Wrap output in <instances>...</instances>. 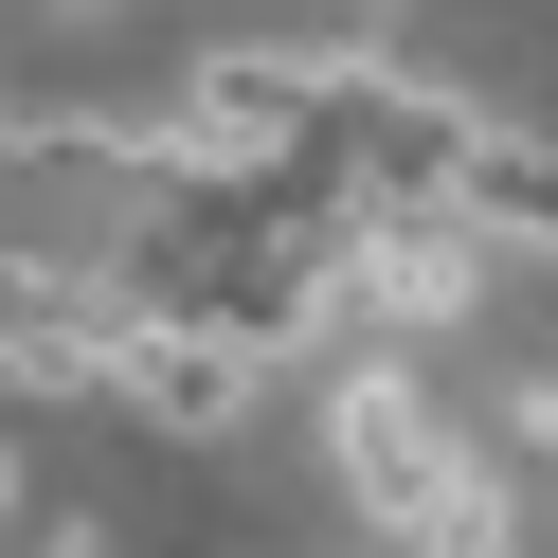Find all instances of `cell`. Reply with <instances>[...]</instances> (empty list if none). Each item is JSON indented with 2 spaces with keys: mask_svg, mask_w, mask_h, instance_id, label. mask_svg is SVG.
Returning a JSON list of instances; mask_svg holds the SVG:
<instances>
[{
  "mask_svg": "<svg viewBox=\"0 0 558 558\" xmlns=\"http://www.w3.org/2000/svg\"><path fill=\"white\" fill-rule=\"evenodd\" d=\"M325 469H342V505H361L378 541H414V522L450 505V469H469V433L433 414V378H414L397 342H342L325 361Z\"/></svg>",
  "mask_w": 558,
  "mask_h": 558,
  "instance_id": "cell-1",
  "label": "cell"
},
{
  "mask_svg": "<svg viewBox=\"0 0 558 558\" xmlns=\"http://www.w3.org/2000/svg\"><path fill=\"white\" fill-rule=\"evenodd\" d=\"M325 270H342V325H361V342H433V325L486 306V234L450 217V198H342Z\"/></svg>",
  "mask_w": 558,
  "mask_h": 558,
  "instance_id": "cell-2",
  "label": "cell"
},
{
  "mask_svg": "<svg viewBox=\"0 0 558 558\" xmlns=\"http://www.w3.org/2000/svg\"><path fill=\"white\" fill-rule=\"evenodd\" d=\"M90 397H109V414H145L162 450H217L234 414L270 397V378L234 361V342H198V325H162V306H126V289H109V325H90Z\"/></svg>",
  "mask_w": 558,
  "mask_h": 558,
  "instance_id": "cell-3",
  "label": "cell"
},
{
  "mask_svg": "<svg viewBox=\"0 0 558 558\" xmlns=\"http://www.w3.org/2000/svg\"><path fill=\"white\" fill-rule=\"evenodd\" d=\"M90 325H109V289H90V270L0 253V378H37V397H90Z\"/></svg>",
  "mask_w": 558,
  "mask_h": 558,
  "instance_id": "cell-4",
  "label": "cell"
},
{
  "mask_svg": "<svg viewBox=\"0 0 558 558\" xmlns=\"http://www.w3.org/2000/svg\"><path fill=\"white\" fill-rule=\"evenodd\" d=\"M450 217H469L486 253H558V126H469Z\"/></svg>",
  "mask_w": 558,
  "mask_h": 558,
  "instance_id": "cell-5",
  "label": "cell"
},
{
  "mask_svg": "<svg viewBox=\"0 0 558 558\" xmlns=\"http://www.w3.org/2000/svg\"><path fill=\"white\" fill-rule=\"evenodd\" d=\"M397 558H522V505H505V469H486V450H469V469H450V505L414 522Z\"/></svg>",
  "mask_w": 558,
  "mask_h": 558,
  "instance_id": "cell-6",
  "label": "cell"
},
{
  "mask_svg": "<svg viewBox=\"0 0 558 558\" xmlns=\"http://www.w3.org/2000/svg\"><path fill=\"white\" fill-rule=\"evenodd\" d=\"M505 450H522V469H558V378H505Z\"/></svg>",
  "mask_w": 558,
  "mask_h": 558,
  "instance_id": "cell-7",
  "label": "cell"
},
{
  "mask_svg": "<svg viewBox=\"0 0 558 558\" xmlns=\"http://www.w3.org/2000/svg\"><path fill=\"white\" fill-rule=\"evenodd\" d=\"M19 505H37V486H19V433H0V522H19Z\"/></svg>",
  "mask_w": 558,
  "mask_h": 558,
  "instance_id": "cell-8",
  "label": "cell"
}]
</instances>
